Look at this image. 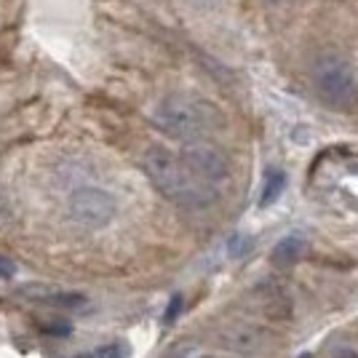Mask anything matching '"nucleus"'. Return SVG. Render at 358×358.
Instances as JSON below:
<instances>
[{
    "mask_svg": "<svg viewBox=\"0 0 358 358\" xmlns=\"http://www.w3.org/2000/svg\"><path fill=\"white\" fill-rule=\"evenodd\" d=\"M91 358H129V345L126 343H113V345H102Z\"/></svg>",
    "mask_w": 358,
    "mask_h": 358,
    "instance_id": "10",
    "label": "nucleus"
},
{
    "mask_svg": "<svg viewBox=\"0 0 358 358\" xmlns=\"http://www.w3.org/2000/svg\"><path fill=\"white\" fill-rule=\"evenodd\" d=\"M142 166L148 171L155 190L169 198L171 203L185 209H203L217 198L214 185L201 179L182 155H174L166 148H150L142 158Z\"/></svg>",
    "mask_w": 358,
    "mask_h": 358,
    "instance_id": "1",
    "label": "nucleus"
},
{
    "mask_svg": "<svg viewBox=\"0 0 358 358\" xmlns=\"http://www.w3.org/2000/svg\"><path fill=\"white\" fill-rule=\"evenodd\" d=\"M252 249V238L249 236H233L227 243V254L230 257H243V254Z\"/></svg>",
    "mask_w": 358,
    "mask_h": 358,
    "instance_id": "11",
    "label": "nucleus"
},
{
    "mask_svg": "<svg viewBox=\"0 0 358 358\" xmlns=\"http://www.w3.org/2000/svg\"><path fill=\"white\" fill-rule=\"evenodd\" d=\"M6 211H8V195L3 193V187H0V217H6Z\"/></svg>",
    "mask_w": 358,
    "mask_h": 358,
    "instance_id": "16",
    "label": "nucleus"
},
{
    "mask_svg": "<svg viewBox=\"0 0 358 358\" xmlns=\"http://www.w3.org/2000/svg\"><path fill=\"white\" fill-rule=\"evenodd\" d=\"M182 158L185 164L193 169L201 179H206L209 185H217L227 179L230 174V164H227V155L217 145L203 142V139H193V142H185L182 148Z\"/></svg>",
    "mask_w": 358,
    "mask_h": 358,
    "instance_id": "5",
    "label": "nucleus"
},
{
    "mask_svg": "<svg viewBox=\"0 0 358 358\" xmlns=\"http://www.w3.org/2000/svg\"><path fill=\"white\" fill-rule=\"evenodd\" d=\"M222 343L233 350V353H241V356H252L257 353L262 343H265V337H262V331L252 324H230V327L222 329Z\"/></svg>",
    "mask_w": 358,
    "mask_h": 358,
    "instance_id": "6",
    "label": "nucleus"
},
{
    "mask_svg": "<svg viewBox=\"0 0 358 358\" xmlns=\"http://www.w3.org/2000/svg\"><path fill=\"white\" fill-rule=\"evenodd\" d=\"M14 273H16V262L0 254V278H14Z\"/></svg>",
    "mask_w": 358,
    "mask_h": 358,
    "instance_id": "14",
    "label": "nucleus"
},
{
    "mask_svg": "<svg viewBox=\"0 0 358 358\" xmlns=\"http://www.w3.org/2000/svg\"><path fill=\"white\" fill-rule=\"evenodd\" d=\"M45 302L54 308H67V310H78L89 305V299L78 292H54V294H45Z\"/></svg>",
    "mask_w": 358,
    "mask_h": 358,
    "instance_id": "9",
    "label": "nucleus"
},
{
    "mask_svg": "<svg viewBox=\"0 0 358 358\" xmlns=\"http://www.w3.org/2000/svg\"><path fill=\"white\" fill-rule=\"evenodd\" d=\"M310 78H313L315 94L327 102L329 107H350L356 99V75L353 67L337 57V54H324L313 62L310 67Z\"/></svg>",
    "mask_w": 358,
    "mask_h": 358,
    "instance_id": "3",
    "label": "nucleus"
},
{
    "mask_svg": "<svg viewBox=\"0 0 358 358\" xmlns=\"http://www.w3.org/2000/svg\"><path fill=\"white\" fill-rule=\"evenodd\" d=\"M268 3H281V0H268Z\"/></svg>",
    "mask_w": 358,
    "mask_h": 358,
    "instance_id": "18",
    "label": "nucleus"
},
{
    "mask_svg": "<svg viewBox=\"0 0 358 358\" xmlns=\"http://www.w3.org/2000/svg\"><path fill=\"white\" fill-rule=\"evenodd\" d=\"M150 118L158 126V131H164L166 136H174V139H182V142L201 139L203 134H209L220 126L217 107L203 102V99H195V96H185V94L164 96L155 105Z\"/></svg>",
    "mask_w": 358,
    "mask_h": 358,
    "instance_id": "2",
    "label": "nucleus"
},
{
    "mask_svg": "<svg viewBox=\"0 0 358 358\" xmlns=\"http://www.w3.org/2000/svg\"><path fill=\"white\" fill-rule=\"evenodd\" d=\"M302 252H305V238H299V236H286V238H281L273 246L270 262L278 265V268H289V265L299 262Z\"/></svg>",
    "mask_w": 358,
    "mask_h": 358,
    "instance_id": "7",
    "label": "nucleus"
},
{
    "mask_svg": "<svg viewBox=\"0 0 358 358\" xmlns=\"http://www.w3.org/2000/svg\"><path fill=\"white\" fill-rule=\"evenodd\" d=\"M331 358H358V350L345 348V345H337V348H331Z\"/></svg>",
    "mask_w": 358,
    "mask_h": 358,
    "instance_id": "15",
    "label": "nucleus"
},
{
    "mask_svg": "<svg viewBox=\"0 0 358 358\" xmlns=\"http://www.w3.org/2000/svg\"><path fill=\"white\" fill-rule=\"evenodd\" d=\"M284 187H286V174L284 171H278V169H273V171L268 174V179H265V187H262L259 203H262V206L275 203V201L281 198V193H284Z\"/></svg>",
    "mask_w": 358,
    "mask_h": 358,
    "instance_id": "8",
    "label": "nucleus"
},
{
    "mask_svg": "<svg viewBox=\"0 0 358 358\" xmlns=\"http://www.w3.org/2000/svg\"><path fill=\"white\" fill-rule=\"evenodd\" d=\"M41 331L51 334V337H67L73 331V327L67 321H45V324H41Z\"/></svg>",
    "mask_w": 358,
    "mask_h": 358,
    "instance_id": "12",
    "label": "nucleus"
},
{
    "mask_svg": "<svg viewBox=\"0 0 358 358\" xmlns=\"http://www.w3.org/2000/svg\"><path fill=\"white\" fill-rule=\"evenodd\" d=\"M70 217L86 230H102L115 217V198L102 187H80L70 195Z\"/></svg>",
    "mask_w": 358,
    "mask_h": 358,
    "instance_id": "4",
    "label": "nucleus"
},
{
    "mask_svg": "<svg viewBox=\"0 0 358 358\" xmlns=\"http://www.w3.org/2000/svg\"><path fill=\"white\" fill-rule=\"evenodd\" d=\"M297 358H313V353H302V356H297Z\"/></svg>",
    "mask_w": 358,
    "mask_h": 358,
    "instance_id": "17",
    "label": "nucleus"
},
{
    "mask_svg": "<svg viewBox=\"0 0 358 358\" xmlns=\"http://www.w3.org/2000/svg\"><path fill=\"white\" fill-rule=\"evenodd\" d=\"M179 310H182V297H179V294H174V297H171V302H169V310H166V315H164V324H171V321L179 315Z\"/></svg>",
    "mask_w": 358,
    "mask_h": 358,
    "instance_id": "13",
    "label": "nucleus"
}]
</instances>
